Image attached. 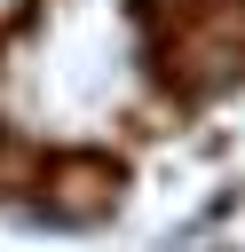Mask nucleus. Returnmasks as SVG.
I'll list each match as a JSON object with an SVG mask.
<instances>
[{
  "mask_svg": "<svg viewBox=\"0 0 245 252\" xmlns=\"http://www.w3.org/2000/svg\"><path fill=\"white\" fill-rule=\"evenodd\" d=\"M47 189H55V205H63V213H103V205H111V189H119V173H111V165H63Z\"/></svg>",
  "mask_w": 245,
  "mask_h": 252,
  "instance_id": "1",
  "label": "nucleus"
},
{
  "mask_svg": "<svg viewBox=\"0 0 245 252\" xmlns=\"http://www.w3.org/2000/svg\"><path fill=\"white\" fill-rule=\"evenodd\" d=\"M24 8H32V0H0V32H8V24L24 16Z\"/></svg>",
  "mask_w": 245,
  "mask_h": 252,
  "instance_id": "2",
  "label": "nucleus"
}]
</instances>
